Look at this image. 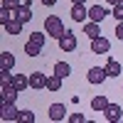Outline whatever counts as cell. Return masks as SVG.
Returning <instances> with one entry per match:
<instances>
[{
	"label": "cell",
	"mask_w": 123,
	"mask_h": 123,
	"mask_svg": "<svg viewBox=\"0 0 123 123\" xmlns=\"http://www.w3.org/2000/svg\"><path fill=\"white\" fill-rule=\"evenodd\" d=\"M30 89H47V76L42 71H32L30 74Z\"/></svg>",
	"instance_id": "11"
},
{
	"label": "cell",
	"mask_w": 123,
	"mask_h": 123,
	"mask_svg": "<svg viewBox=\"0 0 123 123\" xmlns=\"http://www.w3.org/2000/svg\"><path fill=\"white\" fill-rule=\"evenodd\" d=\"M84 35H86L89 39H96V37L101 35V27H98V22H94V20L84 22Z\"/></svg>",
	"instance_id": "12"
},
{
	"label": "cell",
	"mask_w": 123,
	"mask_h": 123,
	"mask_svg": "<svg viewBox=\"0 0 123 123\" xmlns=\"http://www.w3.org/2000/svg\"><path fill=\"white\" fill-rule=\"evenodd\" d=\"M106 74H108L111 79H116V76L121 74V62H116V59H108V62H106Z\"/></svg>",
	"instance_id": "17"
},
{
	"label": "cell",
	"mask_w": 123,
	"mask_h": 123,
	"mask_svg": "<svg viewBox=\"0 0 123 123\" xmlns=\"http://www.w3.org/2000/svg\"><path fill=\"white\" fill-rule=\"evenodd\" d=\"M30 42H35V44L42 47L47 42V32H30Z\"/></svg>",
	"instance_id": "23"
},
{
	"label": "cell",
	"mask_w": 123,
	"mask_h": 123,
	"mask_svg": "<svg viewBox=\"0 0 123 123\" xmlns=\"http://www.w3.org/2000/svg\"><path fill=\"white\" fill-rule=\"evenodd\" d=\"M121 3H123V0H108V5H111V7H113V5H121Z\"/></svg>",
	"instance_id": "29"
},
{
	"label": "cell",
	"mask_w": 123,
	"mask_h": 123,
	"mask_svg": "<svg viewBox=\"0 0 123 123\" xmlns=\"http://www.w3.org/2000/svg\"><path fill=\"white\" fill-rule=\"evenodd\" d=\"M111 15L121 22V20H123V3H121V5H113V12H111Z\"/></svg>",
	"instance_id": "26"
},
{
	"label": "cell",
	"mask_w": 123,
	"mask_h": 123,
	"mask_svg": "<svg viewBox=\"0 0 123 123\" xmlns=\"http://www.w3.org/2000/svg\"><path fill=\"white\" fill-rule=\"evenodd\" d=\"M54 74H59L62 79H67L71 74V67H69V62H57L54 64Z\"/></svg>",
	"instance_id": "18"
},
{
	"label": "cell",
	"mask_w": 123,
	"mask_h": 123,
	"mask_svg": "<svg viewBox=\"0 0 123 123\" xmlns=\"http://www.w3.org/2000/svg\"><path fill=\"white\" fill-rule=\"evenodd\" d=\"M12 67H15V57L10 54V52H0V69L12 71Z\"/></svg>",
	"instance_id": "13"
},
{
	"label": "cell",
	"mask_w": 123,
	"mask_h": 123,
	"mask_svg": "<svg viewBox=\"0 0 123 123\" xmlns=\"http://www.w3.org/2000/svg\"><path fill=\"white\" fill-rule=\"evenodd\" d=\"M69 121H71V123H84L86 116H84V113H69Z\"/></svg>",
	"instance_id": "27"
},
{
	"label": "cell",
	"mask_w": 123,
	"mask_h": 123,
	"mask_svg": "<svg viewBox=\"0 0 123 123\" xmlns=\"http://www.w3.org/2000/svg\"><path fill=\"white\" fill-rule=\"evenodd\" d=\"M86 17H89V7L84 3H76L71 7V20H74V22H86Z\"/></svg>",
	"instance_id": "7"
},
{
	"label": "cell",
	"mask_w": 123,
	"mask_h": 123,
	"mask_svg": "<svg viewBox=\"0 0 123 123\" xmlns=\"http://www.w3.org/2000/svg\"><path fill=\"white\" fill-rule=\"evenodd\" d=\"M47 89L49 91H59L62 89V76L59 74H49L47 76Z\"/></svg>",
	"instance_id": "19"
},
{
	"label": "cell",
	"mask_w": 123,
	"mask_h": 123,
	"mask_svg": "<svg viewBox=\"0 0 123 123\" xmlns=\"http://www.w3.org/2000/svg\"><path fill=\"white\" fill-rule=\"evenodd\" d=\"M39 52H42V47H39V44H35V42H27V44H25V54H27V57H39Z\"/></svg>",
	"instance_id": "22"
},
{
	"label": "cell",
	"mask_w": 123,
	"mask_h": 123,
	"mask_svg": "<svg viewBox=\"0 0 123 123\" xmlns=\"http://www.w3.org/2000/svg\"><path fill=\"white\" fill-rule=\"evenodd\" d=\"M54 3H57V0H42V5H47V7H49V5H54Z\"/></svg>",
	"instance_id": "30"
},
{
	"label": "cell",
	"mask_w": 123,
	"mask_h": 123,
	"mask_svg": "<svg viewBox=\"0 0 123 123\" xmlns=\"http://www.w3.org/2000/svg\"><path fill=\"white\" fill-rule=\"evenodd\" d=\"M59 49H62V52H74V49H76V37H74L71 30L59 37Z\"/></svg>",
	"instance_id": "5"
},
{
	"label": "cell",
	"mask_w": 123,
	"mask_h": 123,
	"mask_svg": "<svg viewBox=\"0 0 123 123\" xmlns=\"http://www.w3.org/2000/svg\"><path fill=\"white\" fill-rule=\"evenodd\" d=\"M3 7H10V10H20V0H3Z\"/></svg>",
	"instance_id": "25"
},
{
	"label": "cell",
	"mask_w": 123,
	"mask_h": 123,
	"mask_svg": "<svg viewBox=\"0 0 123 123\" xmlns=\"http://www.w3.org/2000/svg\"><path fill=\"white\" fill-rule=\"evenodd\" d=\"M86 79H89V84H104V81L108 79L106 67H91L89 74H86Z\"/></svg>",
	"instance_id": "2"
},
{
	"label": "cell",
	"mask_w": 123,
	"mask_h": 123,
	"mask_svg": "<svg viewBox=\"0 0 123 123\" xmlns=\"http://www.w3.org/2000/svg\"><path fill=\"white\" fill-rule=\"evenodd\" d=\"M108 17V10L104 5H91L89 7V20H94V22H104Z\"/></svg>",
	"instance_id": "8"
},
{
	"label": "cell",
	"mask_w": 123,
	"mask_h": 123,
	"mask_svg": "<svg viewBox=\"0 0 123 123\" xmlns=\"http://www.w3.org/2000/svg\"><path fill=\"white\" fill-rule=\"evenodd\" d=\"M71 3H74V5H76V3H86V0H71Z\"/></svg>",
	"instance_id": "31"
},
{
	"label": "cell",
	"mask_w": 123,
	"mask_h": 123,
	"mask_svg": "<svg viewBox=\"0 0 123 123\" xmlns=\"http://www.w3.org/2000/svg\"><path fill=\"white\" fill-rule=\"evenodd\" d=\"M0 94H3V104H15V98H17V94H20V89L12 84V81H7V84H3Z\"/></svg>",
	"instance_id": "3"
},
{
	"label": "cell",
	"mask_w": 123,
	"mask_h": 123,
	"mask_svg": "<svg viewBox=\"0 0 123 123\" xmlns=\"http://www.w3.org/2000/svg\"><path fill=\"white\" fill-rule=\"evenodd\" d=\"M104 118H106L108 123H116V121H123V108H121L118 104H108V106L104 108Z\"/></svg>",
	"instance_id": "4"
},
{
	"label": "cell",
	"mask_w": 123,
	"mask_h": 123,
	"mask_svg": "<svg viewBox=\"0 0 123 123\" xmlns=\"http://www.w3.org/2000/svg\"><path fill=\"white\" fill-rule=\"evenodd\" d=\"M17 20L20 22H30V20H32V3H25L17 10Z\"/></svg>",
	"instance_id": "14"
},
{
	"label": "cell",
	"mask_w": 123,
	"mask_h": 123,
	"mask_svg": "<svg viewBox=\"0 0 123 123\" xmlns=\"http://www.w3.org/2000/svg\"><path fill=\"white\" fill-rule=\"evenodd\" d=\"M12 84L20 89V91H25L27 86H30V76L27 74H15V79H12Z\"/></svg>",
	"instance_id": "21"
},
{
	"label": "cell",
	"mask_w": 123,
	"mask_h": 123,
	"mask_svg": "<svg viewBox=\"0 0 123 123\" xmlns=\"http://www.w3.org/2000/svg\"><path fill=\"white\" fill-rule=\"evenodd\" d=\"M108 106V98L104 96V94H98V96H94L91 98V108L94 111H101V113H104V108Z\"/></svg>",
	"instance_id": "16"
},
{
	"label": "cell",
	"mask_w": 123,
	"mask_h": 123,
	"mask_svg": "<svg viewBox=\"0 0 123 123\" xmlns=\"http://www.w3.org/2000/svg\"><path fill=\"white\" fill-rule=\"evenodd\" d=\"M10 20H17V10H10V7H3V10H0V25H7L10 22Z\"/></svg>",
	"instance_id": "15"
},
{
	"label": "cell",
	"mask_w": 123,
	"mask_h": 123,
	"mask_svg": "<svg viewBox=\"0 0 123 123\" xmlns=\"http://www.w3.org/2000/svg\"><path fill=\"white\" fill-rule=\"evenodd\" d=\"M91 52H94V54H108L111 52V42H108V39L106 37H96V39H91Z\"/></svg>",
	"instance_id": "6"
},
{
	"label": "cell",
	"mask_w": 123,
	"mask_h": 123,
	"mask_svg": "<svg viewBox=\"0 0 123 123\" xmlns=\"http://www.w3.org/2000/svg\"><path fill=\"white\" fill-rule=\"evenodd\" d=\"M44 32H47L49 37H54V39H59L62 35L67 32V30H64V22H62V20H59L57 15H49V17L44 20Z\"/></svg>",
	"instance_id": "1"
},
{
	"label": "cell",
	"mask_w": 123,
	"mask_h": 123,
	"mask_svg": "<svg viewBox=\"0 0 123 123\" xmlns=\"http://www.w3.org/2000/svg\"><path fill=\"white\" fill-rule=\"evenodd\" d=\"M22 25L25 22H20V20H10V22L5 25V32L7 35H20V32H22Z\"/></svg>",
	"instance_id": "20"
},
{
	"label": "cell",
	"mask_w": 123,
	"mask_h": 123,
	"mask_svg": "<svg viewBox=\"0 0 123 123\" xmlns=\"http://www.w3.org/2000/svg\"><path fill=\"white\" fill-rule=\"evenodd\" d=\"M116 37H118L121 42H123V20H121V22L116 25Z\"/></svg>",
	"instance_id": "28"
},
{
	"label": "cell",
	"mask_w": 123,
	"mask_h": 123,
	"mask_svg": "<svg viewBox=\"0 0 123 123\" xmlns=\"http://www.w3.org/2000/svg\"><path fill=\"white\" fill-rule=\"evenodd\" d=\"M20 123H35V113L32 111H20Z\"/></svg>",
	"instance_id": "24"
},
{
	"label": "cell",
	"mask_w": 123,
	"mask_h": 123,
	"mask_svg": "<svg viewBox=\"0 0 123 123\" xmlns=\"http://www.w3.org/2000/svg\"><path fill=\"white\" fill-rule=\"evenodd\" d=\"M0 118H3L5 123L17 121V118H20V111L15 108V104H3V113H0Z\"/></svg>",
	"instance_id": "9"
},
{
	"label": "cell",
	"mask_w": 123,
	"mask_h": 123,
	"mask_svg": "<svg viewBox=\"0 0 123 123\" xmlns=\"http://www.w3.org/2000/svg\"><path fill=\"white\" fill-rule=\"evenodd\" d=\"M67 118V106L64 104H52L49 106V121H64Z\"/></svg>",
	"instance_id": "10"
}]
</instances>
